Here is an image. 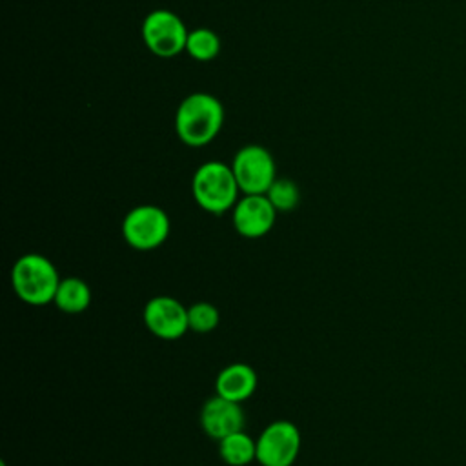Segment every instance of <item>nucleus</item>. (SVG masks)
Wrapping results in <instances>:
<instances>
[{"mask_svg": "<svg viewBox=\"0 0 466 466\" xmlns=\"http://www.w3.org/2000/svg\"><path fill=\"white\" fill-rule=\"evenodd\" d=\"M231 169L242 195H266L277 178L275 158L260 144L242 146L231 160Z\"/></svg>", "mask_w": 466, "mask_h": 466, "instance_id": "39448f33", "label": "nucleus"}, {"mask_svg": "<svg viewBox=\"0 0 466 466\" xmlns=\"http://www.w3.org/2000/svg\"><path fill=\"white\" fill-rule=\"evenodd\" d=\"M60 280L56 266L40 253L22 255L11 269L13 289L16 297L29 306L53 302Z\"/></svg>", "mask_w": 466, "mask_h": 466, "instance_id": "7ed1b4c3", "label": "nucleus"}, {"mask_svg": "<svg viewBox=\"0 0 466 466\" xmlns=\"http://www.w3.org/2000/svg\"><path fill=\"white\" fill-rule=\"evenodd\" d=\"M266 197L277 209V213H289L293 211L300 202V191L299 186L289 178H275V182L266 191Z\"/></svg>", "mask_w": 466, "mask_h": 466, "instance_id": "2eb2a0df", "label": "nucleus"}, {"mask_svg": "<svg viewBox=\"0 0 466 466\" xmlns=\"http://www.w3.org/2000/svg\"><path fill=\"white\" fill-rule=\"evenodd\" d=\"M140 31L146 47L160 58H173L186 51L189 29L184 20L169 9H155L147 13Z\"/></svg>", "mask_w": 466, "mask_h": 466, "instance_id": "423d86ee", "label": "nucleus"}, {"mask_svg": "<svg viewBox=\"0 0 466 466\" xmlns=\"http://www.w3.org/2000/svg\"><path fill=\"white\" fill-rule=\"evenodd\" d=\"M233 228L246 238L268 235L277 220V209L266 195H244L231 209Z\"/></svg>", "mask_w": 466, "mask_h": 466, "instance_id": "1a4fd4ad", "label": "nucleus"}, {"mask_svg": "<svg viewBox=\"0 0 466 466\" xmlns=\"http://www.w3.org/2000/svg\"><path fill=\"white\" fill-rule=\"evenodd\" d=\"M198 419L204 433L215 441H220L235 431L244 430L246 424L240 402L224 399L217 393L204 402Z\"/></svg>", "mask_w": 466, "mask_h": 466, "instance_id": "9d476101", "label": "nucleus"}, {"mask_svg": "<svg viewBox=\"0 0 466 466\" xmlns=\"http://www.w3.org/2000/svg\"><path fill=\"white\" fill-rule=\"evenodd\" d=\"M191 193L200 209L211 215H222L238 200L240 187L233 175L231 164L208 160L200 164L191 178Z\"/></svg>", "mask_w": 466, "mask_h": 466, "instance_id": "f03ea898", "label": "nucleus"}, {"mask_svg": "<svg viewBox=\"0 0 466 466\" xmlns=\"http://www.w3.org/2000/svg\"><path fill=\"white\" fill-rule=\"evenodd\" d=\"M186 53L197 62H211L220 53V38L213 29L195 27L187 35Z\"/></svg>", "mask_w": 466, "mask_h": 466, "instance_id": "4468645a", "label": "nucleus"}, {"mask_svg": "<svg viewBox=\"0 0 466 466\" xmlns=\"http://www.w3.org/2000/svg\"><path fill=\"white\" fill-rule=\"evenodd\" d=\"M0 466H5V462H2V464H0Z\"/></svg>", "mask_w": 466, "mask_h": 466, "instance_id": "f3484780", "label": "nucleus"}, {"mask_svg": "<svg viewBox=\"0 0 466 466\" xmlns=\"http://www.w3.org/2000/svg\"><path fill=\"white\" fill-rule=\"evenodd\" d=\"M171 222L167 213L155 204L131 208L122 220V237L127 246L149 251L162 246L169 237Z\"/></svg>", "mask_w": 466, "mask_h": 466, "instance_id": "20e7f679", "label": "nucleus"}, {"mask_svg": "<svg viewBox=\"0 0 466 466\" xmlns=\"http://www.w3.org/2000/svg\"><path fill=\"white\" fill-rule=\"evenodd\" d=\"M257 384H258L257 371L249 364L233 362L218 371L215 379V393L242 404L255 393Z\"/></svg>", "mask_w": 466, "mask_h": 466, "instance_id": "9b49d317", "label": "nucleus"}, {"mask_svg": "<svg viewBox=\"0 0 466 466\" xmlns=\"http://www.w3.org/2000/svg\"><path fill=\"white\" fill-rule=\"evenodd\" d=\"M300 451V431L286 419L269 422L257 439L260 466H291Z\"/></svg>", "mask_w": 466, "mask_h": 466, "instance_id": "0eeeda50", "label": "nucleus"}, {"mask_svg": "<svg viewBox=\"0 0 466 466\" xmlns=\"http://www.w3.org/2000/svg\"><path fill=\"white\" fill-rule=\"evenodd\" d=\"M220 322L218 308L211 302H195L187 308V324L189 329L195 333H209Z\"/></svg>", "mask_w": 466, "mask_h": 466, "instance_id": "dca6fc26", "label": "nucleus"}, {"mask_svg": "<svg viewBox=\"0 0 466 466\" xmlns=\"http://www.w3.org/2000/svg\"><path fill=\"white\" fill-rule=\"evenodd\" d=\"M218 455L229 466H246L257 461V441L244 430L218 441Z\"/></svg>", "mask_w": 466, "mask_h": 466, "instance_id": "ddd939ff", "label": "nucleus"}, {"mask_svg": "<svg viewBox=\"0 0 466 466\" xmlns=\"http://www.w3.org/2000/svg\"><path fill=\"white\" fill-rule=\"evenodd\" d=\"M222 102L209 93H191L177 107L175 131L189 147L208 146L222 129Z\"/></svg>", "mask_w": 466, "mask_h": 466, "instance_id": "f257e3e1", "label": "nucleus"}, {"mask_svg": "<svg viewBox=\"0 0 466 466\" xmlns=\"http://www.w3.org/2000/svg\"><path fill=\"white\" fill-rule=\"evenodd\" d=\"M53 304L67 315L82 313L91 304V288L78 277H66L58 284Z\"/></svg>", "mask_w": 466, "mask_h": 466, "instance_id": "f8f14e48", "label": "nucleus"}, {"mask_svg": "<svg viewBox=\"0 0 466 466\" xmlns=\"http://www.w3.org/2000/svg\"><path fill=\"white\" fill-rule=\"evenodd\" d=\"M142 319L146 328L162 340H177L187 329V308L169 295H157L144 306Z\"/></svg>", "mask_w": 466, "mask_h": 466, "instance_id": "6e6552de", "label": "nucleus"}]
</instances>
